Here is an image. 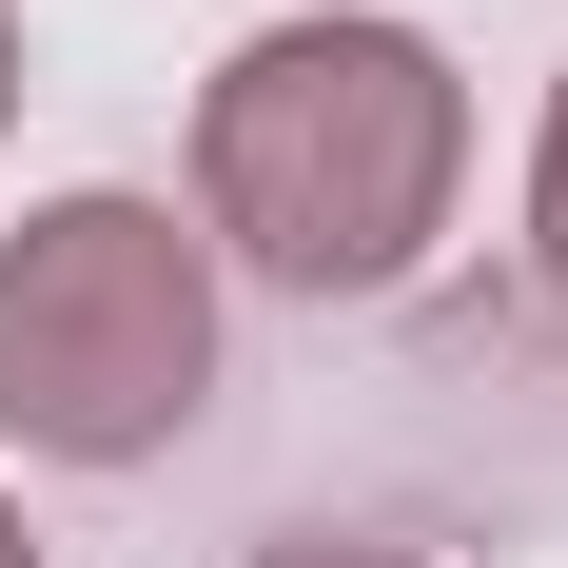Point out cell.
<instances>
[{
	"instance_id": "cell-1",
	"label": "cell",
	"mask_w": 568,
	"mask_h": 568,
	"mask_svg": "<svg viewBox=\"0 0 568 568\" xmlns=\"http://www.w3.org/2000/svg\"><path fill=\"white\" fill-rule=\"evenodd\" d=\"M470 176V79L412 20H275L196 99V196L275 294H393L452 235Z\"/></svg>"
},
{
	"instance_id": "cell-2",
	"label": "cell",
	"mask_w": 568,
	"mask_h": 568,
	"mask_svg": "<svg viewBox=\"0 0 568 568\" xmlns=\"http://www.w3.org/2000/svg\"><path fill=\"white\" fill-rule=\"evenodd\" d=\"M216 393V255L158 196H40L0 235V432L59 470H138Z\"/></svg>"
},
{
	"instance_id": "cell-3",
	"label": "cell",
	"mask_w": 568,
	"mask_h": 568,
	"mask_svg": "<svg viewBox=\"0 0 568 568\" xmlns=\"http://www.w3.org/2000/svg\"><path fill=\"white\" fill-rule=\"evenodd\" d=\"M529 275L568 294V79H549V138H529Z\"/></svg>"
},
{
	"instance_id": "cell-4",
	"label": "cell",
	"mask_w": 568,
	"mask_h": 568,
	"mask_svg": "<svg viewBox=\"0 0 568 568\" xmlns=\"http://www.w3.org/2000/svg\"><path fill=\"white\" fill-rule=\"evenodd\" d=\"M255 568H432V549H393V529H275Z\"/></svg>"
},
{
	"instance_id": "cell-5",
	"label": "cell",
	"mask_w": 568,
	"mask_h": 568,
	"mask_svg": "<svg viewBox=\"0 0 568 568\" xmlns=\"http://www.w3.org/2000/svg\"><path fill=\"white\" fill-rule=\"evenodd\" d=\"M0 118H20V0H0Z\"/></svg>"
},
{
	"instance_id": "cell-6",
	"label": "cell",
	"mask_w": 568,
	"mask_h": 568,
	"mask_svg": "<svg viewBox=\"0 0 568 568\" xmlns=\"http://www.w3.org/2000/svg\"><path fill=\"white\" fill-rule=\"evenodd\" d=\"M0 568H40V529H20V510H0Z\"/></svg>"
}]
</instances>
